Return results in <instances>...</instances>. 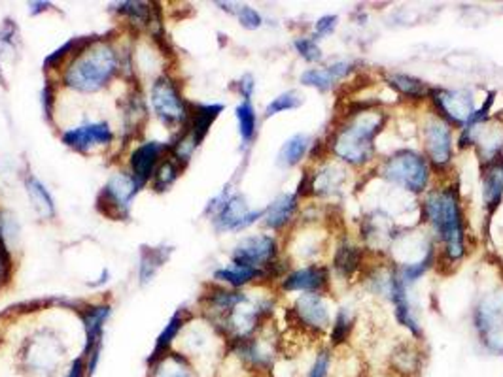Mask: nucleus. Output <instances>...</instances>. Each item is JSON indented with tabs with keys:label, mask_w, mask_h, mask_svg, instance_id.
I'll use <instances>...</instances> for the list:
<instances>
[{
	"label": "nucleus",
	"mask_w": 503,
	"mask_h": 377,
	"mask_svg": "<svg viewBox=\"0 0 503 377\" xmlns=\"http://www.w3.org/2000/svg\"><path fill=\"white\" fill-rule=\"evenodd\" d=\"M382 125L384 115L371 106L350 113L347 123L340 125L331 138L333 155L352 167L370 162L375 153V138L382 130Z\"/></svg>",
	"instance_id": "2"
},
{
	"label": "nucleus",
	"mask_w": 503,
	"mask_h": 377,
	"mask_svg": "<svg viewBox=\"0 0 503 377\" xmlns=\"http://www.w3.org/2000/svg\"><path fill=\"white\" fill-rule=\"evenodd\" d=\"M182 170H184V164H182L176 157L173 155L165 157L162 162H159V167L152 178V187L157 193L167 191V188L180 178Z\"/></svg>",
	"instance_id": "29"
},
{
	"label": "nucleus",
	"mask_w": 503,
	"mask_h": 377,
	"mask_svg": "<svg viewBox=\"0 0 503 377\" xmlns=\"http://www.w3.org/2000/svg\"><path fill=\"white\" fill-rule=\"evenodd\" d=\"M173 249L171 247H143L141 251V266H139V279L141 285H148L150 281L162 270V266L169 261Z\"/></svg>",
	"instance_id": "25"
},
{
	"label": "nucleus",
	"mask_w": 503,
	"mask_h": 377,
	"mask_svg": "<svg viewBox=\"0 0 503 377\" xmlns=\"http://www.w3.org/2000/svg\"><path fill=\"white\" fill-rule=\"evenodd\" d=\"M350 333H352V317L347 308H340L333 323V333H331L333 345H340L342 342H347Z\"/></svg>",
	"instance_id": "36"
},
{
	"label": "nucleus",
	"mask_w": 503,
	"mask_h": 377,
	"mask_svg": "<svg viewBox=\"0 0 503 377\" xmlns=\"http://www.w3.org/2000/svg\"><path fill=\"white\" fill-rule=\"evenodd\" d=\"M386 82H388V85H390L392 89H396L399 94H403V97H407V99H424L431 92L428 83H424L422 80H419L415 76H409V74H399V72L388 74Z\"/></svg>",
	"instance_id": "28"
},
{
	"label": "nucleus",
	"mask_w": 503,
	"mask_h": 377,
	"mask_svg": "<svg viewBox=\"0 0 503 377\" xmlns=\"http://www.w3.org/2000/svg\"><path fill=\"white\" fill-rule=\"evenodd\" d=\"M150 104L153 113L169 127H186L192 106L182 97L178 83L163 74L159 76L150 89Z\"/></svg>",
	"instance_id": "7"
},
{
	"label": "nucleus",
	"mask_w": 503,
	"mask_h": 377,
	"mask_svg": "<svg viewBox=\"0 0 503 377\" xmlns=\"http://www.w3.org/2000/svg\"><path fill=\"white\" fill-rule=\"evenodd\" d=\"M235 115H237V123H239V134L244 146H250L252 140L256 138V130H258V115L254 106H252L250 101H242L237 108H235Z\"/></svg>",
	"instance_id": "31"
},
{
	"label": "nucleus",
	"mask_w": 503,
	"mask_h": 377,
	"mask_svg": "<svg viewBox=\"0 0 503 377\" xmlns=\"http://www.w3.org/2000/svg\"><path fill=\"white\" fill-rule=\"evenodd\" d=\"M116 12L131 19L136 25H150L152 21V5L148 3H120L116 5Z\"/></svg>",
	"instance_id": "35"
},
{
	"label": "nucleus",
	"mask_w": 503,
	"mask_h": 377,
	"mask_svg": "<svg viewBox=\"0 0 503 377\" xmlns=\"http://www.w3.org/2000/svg\"><path fill=\"white\" fill-rule=\"evenodd\" d=\"M0 287H3V283H0Z\"/></svg>",
	"instance_id": "46"
},
{
	"label": "nucleus",
	"mask_w": 503,
	"mask_h": 377,
	"mask_svg": "<svg viewBox=\"0 0 503 377\" xmlns=\"http://www.w3.org/2000/svg\"><path fill=\"white\" fill-rule=\"evenodd\" d=\"M303 104V97L297 91H286L282 94H279V97H274L267 108H265V117L269 120V117L277 115V113H282V111H288V110H297Z\"/></svg>",
	"instance_id": "34"
},
{
	"label": "nucleus",
	"mask_w": 503,
	"mask_h": 377,
	"mask_svg": "<svg viewBox=\"0 0 503 377\" xmlns=\"http://www.w3.org/2000/svg\"><path fill=\"white\" fill-rule=\"evenodd\" d=\"M503 198V155L485 160L483 200L488 211H494Z\"/></svg>",
	"instance_id": "21"
},
{
	"label": "nucleus",
	"mask_w": 503,
	"mask_h": 377,
	"mask_svg": "<svg viewBox=\"0 0 503 377\" xmlns=\"http://www.w3.org/2000/svg\"><path fill=\"white\" fill-rule=\"evenodd\" d=\"M120 59L116 47L103 38H91L80 52L66 61L63 68V85L89 94L97 92L118 74Z\"/></svg>",
	"instance_id": "1"
},
{
	"label": "nucleus",
	"mask_w": 503,
	"mask_h": 377,
	"mask_svg": "<svg viewBox=\"0 0 503 377\" xmlns=\"http://www.w3.org/2000/svg\"><path fill=\"white\" fill-rule=\"evenodd\" d=\"M263 270L258 268H250V266H241V265H233L232 266H223L220 270L214 272V279L220 283H225V285L232 287H242L246 283L254 281L258 277H263Z\"/></svg>",
	"instance_id": "27"
},
{
	"label": "nucleus",
	"mask_w": 503,
	"mask_h": 377,
	"mask_svg": "<svg viewBox=\"0 0 503 377\" xmlns=\"http://www.w3.org/2000/svg\"><path fill=\"white\" fill-rule=\"evenodd\" d=\"M473 321L487 349L503 357V291L490 293L478 302Z\"/></svg>",
	"instance_id": "9"
},
{
	"label": "nucleus",
	"mask_w": 503,
	"mask_h": 377,
	"mask_svg": "<svg viewBox=\"0 0 503 377\" xmlns=\"http://www.w3.org/2000/svg\"><path fill=\"white\" fill-rule=\"evenodd\" d=\"M293 315L301 324L311 330H324L330 326V308L324 298L316 293H307L297 298L293 305Z\"/></svg>",
	"instance_id": "16"
},
{
	"label": "nucleus",
	"mask_w": 503,
	"mask_h": 377,
	"mask_svg": "<svg viewBox=\"0 0 503 377\" xmlns=\"http://www.w3.org/2000/svg\"><path fill=\"white\" fill-rule=\"evenodd\" d=\"M330 362H331V357H330L328 351L318 353V357L312 362L307 377H328V373H330Z\"/></svg>",
	"instance_id": "40"
},
{
	"label": "nucleus",
	"mask_w": 503,
	"mask_h": 377,
	"mask_svg": "<svg viewBox=\"0 0 503 377\" xmlns=\"http://www.w3.org/2000/svg\"><path fill=\"white\" fill-rule=\"evenodd\" d=\"M311 150V138L307 134H295L284 141V146L279 153V164L281 167H295L297 162H301V159L307 155Z\"/></svg>",
	"instance_id": "30"
},
{
	"label": "nucleus",
	"mask_w": 503,
	"mask_h": 377,
	"mask_svg": "<svg viewBox=\"0 0 503 377\" xmlns=\"http://www.w3.org/2000/svg\"><path fill=\"white\" fill-rule=\"evenodd\" d=\"M25 191H27V197H29L35 211L38 214V218H42V219H54L55 218L54 197L50 195L48 188H45V185L38 178L27 176Z\"/></svg>",
	"instance_id": "24"
},
{
	"label": "nucleus",
	"mask_w": 503,
	"mask_h": 377,
	"mask_svg": "<svg viewBox=\"0 0 503 377\" xmlns=\"http://www.w3.org/2000/svg\"><path fill=\"white\" fill-rule=\"evenodd\" d=\"M297 209V195H281L265 209V225L272 230L284 228Z\"/></svg>",
	"instance_id": "26"
},
{
	"label": "nucleus",
	"mask_w": 503,
	"mask_h": 377,
	"mask_svg": "<svg viewBox=\"0 0 503 377\" xmlns=\"http://www.w3.org/2000/svg\"><path fill=\"white\" fill-rule=\"evenodd\" d=\"M328 285V270L324 266H305L288 274L282 279L284 291H303V293H316L322 291Z\"/></svg>",
	"instance_id": "18"
},
{
	"label": "nucleus",
	"mask_w": 503,
	"mask_h": 377,
	"mask_svg": "<svg viewBox=\"0 0 503 377\" xmlns=\"http://www.w3.org/2000/svg\"><path fill=\"white\" fill-rule=\"evenodd\" d=\"M424 146L428 162L443 170L452 160V132L441 117H429L424 129Z\"/></svg>",
	"instance_id": "13"
},
{
	"label": "nucleus",
	"mask_w": 503,
	"mask_h": 377,
	"mask_svg": "<svg viewBox=\"0 0 503 377\" xmlns=\"http://www.w3.org/2000/svg\"><path fill=\"white\" fill-rule=\"evenodd\" d=\"M85 330V349L82 357L85 361L87 373L91 375L97 370V364L101 361V351H103V338H104V324L112 315V305L110 304H97V305H87L84 312H80Z\"/></svg>",
	"instance_id": "10"
},
{
	"label": "nucleus",
	"mask_w": 503,
	"mask_h": 377,
	"mask_svg": "<svg viewBox=\"0 0 503 377\" xmlns=\"http://www.w3.org/2000/svg\"><path fill=\"white\" fill-rule=\"evenodd\" d=\"M19 29L15 25V21L6 19L3 25H0V59L14 61L19 53Z\"/></svg>",
	"instance_id": "33"
},
{
	"label": "nucleus",
	"mask_w": 503,
	"mask_h": 377,
	"mask_svg": "<svg viewBox=\"0 0 503 377\" xmlns=\"http://www.w3.org/2000/svg\"><path fill=\"white\" fill-rule=\"evenodd\" d=\"M424 211L428 221L439 234L447 258L459 263L466 255L464 216L459 191L454 187H445L428 193Z\"/></svg>",
	"instance_id": "3"
},
{
	"label": "nucleus",
	"mask_w": 503,
	"mask_h": 377,
	"mask_svg": "<svg viewBox=\"0 0 503 377\" xmlns=\"http://www.w3.org/2000/svg\"><path fill=\"white\" fill-rule=\"evenodd\" d=\"M54 97H55V91H54V87L48 82V85H45L44 91H42V102H44V113L48 115L50 121H52V117H54V104H55Z\"/></svg>",
	"instance_id": "42"
},
{
	"label": "nucleus",
	"mask_w": 503,
	"mask_h": 377,
	"mask_svg": "<svg viewBox=\"0 0 503 377\" xmlns=\"http://www.w3.org/2000/svg\"><path fill=\"white\" fill-rule=\"evenodd\" d=\"M352 70H354L352 63L339 61V63H333L326 68H309V70H305V72L300 78V82L307 87H314L318 91L326 92L335 85V82L347 78L352 72Z\"/></svg>",
	"instance_id": "19"
},
{
	"label": "nucleus",
	"mask_w": 503,
	"mask_h": 377,
	"mask_svg": "<svg viewBox=\"0 0 503 377\" xmlns=\"http://www.w3.org/2000/svg\"><path fill=\"white\" fill-rule=\"evenodd\" d=\"M429 263H431V253L426 255L420 263H415V265H407L405 268H401L399 272V277L403 279V283H410V281H417L420 276H424V272L429 268Z\"/></svg>",
	"instance_id": "39"
},
{
	"label": "nucleus",
	"mask_w": 503,
	"mask_h": 377,
	"mask_svg": "<svg viewBox=\"0 0 503 377\" xmlns=\"http://www.w3.org/2000/svg\"><path fill=\"white\" fill-rule=\"evenodd\" d=\"M390 298L396 305V319L399 324H403L405 328H409L410 333L415 336H422V330L417 323V319L413 317V310H410V304L407 298V291H405V283L403 279L394 274L392 276V289H390Z\"/></svg>",
	"instance_id": "23"
},
{
	"label": "nucleus",
	"mask_w": 503,
	"mask_h": 377,
	"mask_svg": "<svg viewBox=\"0 0 503 377\" xmlns=\"http://www.w3.org/2000/svg\"><path fill=\"white\" fill-rule=\"evenodd\" d=\"M337 15H324V17H320L316 21V25H314V34L312 38L318 40V38H322V36H330L335 29H337Z\"/></svg>",
	"instance_id": "41"
},
{
	"label": "nucleus",
	"mask_w": 503,
	"mask_h": 377,
	"mask_svg": "<svg viewBox=\"0 0 503 377\" xmlns=\"http://www.w3.org/2000/svg\"><path fill=\"white\" fill-rule=\"evenodd\" d=\"M66 349L50 328H40L19 349V370L31 377H54L64 362Z\"/></svg>",
	"instance_id": "4"
},
{
	"label": "nucleus",
	"mask_w": 503,
	"mask_h": 377,
	"mask_svg": "<svg viewBox=\"0 0 503 377\" xmlns=\"http://www.w3.org/2000/svg\"><path fill=\"white\" fill-rule=\"evenodd\" d=\"M237 89H239V92L242 94V99H244V101H250V97H252V92H254V89H256L254 78H252L250 74L242 76V78H241V80L237 82Z\"/></svg>",
	"instance_id": "43"
},
{
	"label": "nucleus",
	"mask_w": 503,
	"mask_h": 377,
	"mask_svg": "<svg viewBox=\"0 0 503 377\" xmlns=\"http://www.w3.org/2000/svg\"><path fill=\"white\" fill-rule=\"evenodd\" d=\"M169 151V146L163 141H144L131 153L129 169L131 176L141 187H144L155 174L159 162L163 160V155Z\"/></svg>",
	"instance_id": "15"
},
{
	"label": "nucleus",
	"mask_w": 503,
	"mask_h": 377,
	"mask_svg": "<svg viewBox=\"0 0 503 377\" xmlns=\"http://www.w3.org/2000/svg\"><path fill=\"white\" fill-rule=\"evenodd\" d=\"M380 176L410 193H422L429 181V162L415 151L403 150L382 162Z\"/></svg>",
	"instance_id": "6"
},
{
	"label": "nucleus",
	"mask_w": 503,
	"mask_h": 377,
	"mask_svg": "<svg viewBox=\"0 0 503 377\" xmlns=\"http://www.w3.org/2000/svg\"><path fill=\"white\" fill-rule=\"evenodd\" d=\"M293 47L297 50V53H300L307 63H316L322 59V50H320L316 40L311 36V38H297L293 42Z\"/></svg>",
	"instance_id": "38"
},
{
	"label": "nucleus",
	"mask_w": 503,
	"mask_h": 377,
	"mask_svg": "<svg viewBox=\"0 0 503 377\" xmlns=\"http://www.w3.org/2000/svg\"><path fill=\"white\" fill-rule=\"evenodd\" d=\"M279 246L272 236L258 234V236H248V238L241 240L232 255L233 265L250 266L261 270L263 266H271L277 258Z\"/></svg>",
	"instance_id": "11"
},
{
	"label": "nucleus",
	"mask_w": 503,
	"mask_h": 377,
	"mask_svg": "<svg viewBox=\"0 0 503 377\" xmlns=\"http://www.w3.org/2000/svg\"><path fill=\"white\" fill-rule=\"evenodd\" d=\"M150 368V377H197L192 361L186 355H182L180 351L167 353L163 359H159Z\"/></svg>",
	"instance_id": "22"
},
{
	"label": "nucleus",
	"mask_w": 503,
	"mask_h": 377,
	"mask_svg": "<svg viewBox=\"0 0 503 377\" xmlns=\"http://www.w3.org/2000/svg\"><path fill=\"white\" fill-rule=\"evenodd\" d=\"M223 111V104H195L192 106L190 120L184 127V132L192 138L195 148L202 144V140L207 138L211 127Z\"/></svg>",
	"instance_id": "17"
},
{
	"label": "nucleus",
	"mask_w": 503,
	"mask_h": 377,
	"mask_svg": "<svg viewBox=\"0 0 503 377\" xmlns=\"http://www.w3.org/2000/svg\"><path fill=\"white\" fill-rule=\"evenodd\" d=\"M141 185L134 181V178L127 172L113 174L97 198V208L103 216L120 221L127 219L131 214V202L141 191Z\"/></svg>",
	"instance_id": "8"
},
{
	"label": "nucleus",
	"mask_w": 503,
	"mask_h": 377,
	"mask_svg": "<svg viewBox=\"0 0 503 377\" xmlns=\"http://www.w3.org/2000/svg\"><path fill=\"white\" fill-rule=\"evenodd\" d=\"M48 3H31L29 5V12H31V15H36V14H42L44 10H48Z\"/></svg>",
	"instance_id": "45"
},
{
	"label": "nucleus",
	"mask_w": 503,
	"mask_h": 377,
	"mask_svg": "<svg viewBox=\"0 0 503 377\" xmlns=\"http://www.w3.org/2000/svg\"><path fill=\"white\" fill-rule=\"evenodd\" d=\"M431 102L439 111L441 120L449 125L466 127L475 111L473 97L466 91H447V89H436L431 91Z\"/></svg>",
	"instance_id": "12"
},
{
	"label": "nucleus",
	"mask_w": 503,
	"mask_h": 377,
	"mask_svg": "<svg viewBox=\"0 0 503 377\" xmlns=\"http://www.w3.org/2000/svg\"><path fill=\"white\" fill-rule=\"evenodd\" d=\"M207 211L218 232L244 230L265 216V209H250L244 197L232 193L230 188H223L212 202H209Z\"/></svg>",
	"instance_id": "5"
},
{
	"label": "nucleus",
	"mask_w": 503,
	"mask_h": 377,
	"mask_svg": "<svg viewBox=\"0 0 503 377\" xmlns=\"http://www.w3.org/2000/svg\"><path fill=\"white\" fill-rule=\"evenodd\" d=\"M87 375V368H85V361L80 355L78 359H74V362L68 368V372L64 373V377H85Z\"/></svg>",
	"instance_id": "44"
},
{
	"label": "nucleus",
	"mask_w": 503,
	"mask_h": 377,
	"mask_svg": "<svg viewBox=\"0 0 503 377\" xmlns=\"http://www.w3.org/2000/svg\"><path fill=\"white\" fill-rule=\"evenodd\" d=\"M61 140L66 148L80 153H89L95 148L110 146L113 141V130L106 121H94L64 130Z\"/></svg>",
	"instance_id": "14"
},
{
	"label": "nucleus",
	"mask_w": 503,
	"mask_h": 377,
	"mask_svg": "<svg viewBox=\"0 0 503 377\" xmlns=\"http://www.w3.org/2000/svg\"><path fill=\"white\" fill-rule=\"evenodd\" d=\"M230 12L237 15L241 25L244 29H248V31H256V29L261 27L263 19H261V15H260V12L256 8H252V6H237V8H232Z\"/></svg>",
	"instance_id": "37"
},
{
	"label": "nucleus",
	"mask_w": 503,
	"mask_h": 377,
	"mask_svg": "<svg viewBox=\"0 0 503 377\" xmlns=\"http://www.w3.org/2000/svg\"><path fill=\"white\" fill-rule=\"evenodd\" d=\"M190 319H192V314H190L186 308L178 310V312L169 319V323H167L165 328L162 330V334H159L157 340H155V345H153L152 355L148 357V364H150V366L155 364L159 359H163V357L167 355V353L173 351L171 347H173L174 340H178L180 333L186 328V324H188Z\"/></svg>",
	"instance_id": "20"
},
{
	"label": "nucleus",
	"mask_w": 503,
	"mask_h": 377,
	"mask_svg": "<svg viewBox=\"0 0 503 377\" xmlns=\"http://www.w3.org/2000/svg\"><path fill=\"white\" fill-rule=\"evenodd\" d=\"M360 263H361V255H360V249L356 246H352V244H340L337 247L333 265H335V270L342 277L354 276V272L360 268Z\"/></svg>",
	"instance_id": "32"
}]
</instances>
